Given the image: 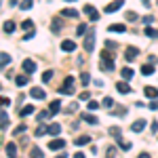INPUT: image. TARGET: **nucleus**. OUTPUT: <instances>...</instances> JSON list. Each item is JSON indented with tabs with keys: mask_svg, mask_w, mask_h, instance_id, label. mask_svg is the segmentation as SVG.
Masks as SVG:
<instances>
[{
	"mask_svg": "<svg viewBox=\"0 0 158 158\" xmlns=\"http://www.w3.org/2000/svg\"><path fill=\"white\" fill-rule=\"evenodd\" d=\"M99 68H101L103 72H112V70H114V57H112V53H108V51H103V53H101Z\"/></svg>",
	"mask_w": 158,
	"mask_h": 158,
	"instance_id": "f257e3e1",
	"label": "nucleus"
},
{
	"mask_svg": "<svg viewBox=\"0 0 158 158\" xmlns=\"http://www.w3.org/2000/svg\"><path fill=\"white\" fill-rule=\"evenodd\" d=\"M61 95H72L74 93V76H68L65 80H63V86L59 89Z\"/></svg>",
	"mask_w": 158,
	"mask_h": 158,
	"instance_id": "f03ea898",
	"label": "nucleus"
},
{
	"mask_svg": "<svg viewBox=\"0 0 158 158\" xmlns=\"http://www.w3.org/2000/svg\"><path fill=\"white\" fill-rule=\"evenodd\" d=\"M93 47H95V32L91 30V32L85 36V51L86 53H93Z\"/></svg>",
	"mask_w": 158,
	"mask_h": 158,
	"instance_id": "7ed1b4c3",
	"label": "nucleus"
},
{
	"mask_svg": "<svg viewBox=\"0 0 158 158\" xmlns=\"http://www.w3.org/2000/svg\"><path fill=\"white\" fill-rule=\"evenodd\" d=\"M21 70H23L27 76H30V74H34V72H36V63H34V59H23V63H21Z\"/></svg>",
	"mask_w": 158,
	"mask_h": 158,
	"instance_id": "20e7f679",
	"label": "nucleus"
},
{
	"mask_svg": "<svg viewBox=\"0 0 158 158\" xmlns=\"http://www.w3.org/2000/svg\"><path fill=\"white\" fill-rule=\"evenodd\" d=\"M137 55H139V49L137 47H127V51H124V59L127 61L137 59Z\"/></svg>",
	"mask_w": 158,
	"mask_h": 158,
	"instance_id": "39448f33",
	"label": "nucleus"
},
{
	"mask_svg": "<svg viewBox=\"0 0 158 158\" xmlns=\"http://www.w3.org/2000/svg\"><path fill=\"white\" fill-rule=\"evenodd\" d=\"M85 13L93 19V21H97V19H99V13H97V9H95L93 4H85Z\"/></svg>",
	"mask_w": 158,
	"mask_h": 158,
	"instance_id": "423d86ee",
	"label": "nucleus"
},
{
	"mask_svg": "<svg viewBox=\"0 0 158 158\" xmlns=\"http://www.w3.org/2000/svg\"><path fill=\"white\" fill-rule=\"evenodd\" d=\"M30 95H32L34 99H44V97H47L44 89H38V86H32V89H30Z\"/></svg>",
	"mask_w": 158,
	"mask_h": 158,
	"instance_id": "0eeeda50",
	"label": "nucleus"
},
{
	"mask_svg": "<svg viewBox=\"0 0 158 158\" xmlns=\"http://www.w3.org/2000/svg\"><path fill=\"white\" fill-rule=\"evenodd\" d=\"M80 118H82L85 122H89V124H99V118L95 116V114H91V112H85Z\"/></svg>",
	"mask_w": 158,
	"mask_h": 158,
	"instance_id": "6e6552de",
	"label": "nucleus"
},
{
	"mask_svg": "<svg viewBox=\"0 0 158 158\" xmlns=\"http://www.w3.org/2000/svg\"><path fill=\"white\" fill-rule=\"evenodd\" d=\"M143 129H146V120H143V118H139V120H135L133 124H131V131H133V133H139V131H143Z\"/></svg>",
	"mask_w": 158,
	"mask_h": 158,
	"instance_id": "1a4fd4ad",
	"label": "nucleus"
},
{
	"mask_svg": "<svg viewBox=\"0 0 158 158\" xmlns=\"http://www.w3.org/2000/svg\"><path fill=\"white\" fill-rule=\"evenodd\" d=\"M61 49L65 51V53H72V51H76V42L74 40H63L61 42Z\"/></svg>",
	"mask_w": 158,
	"mask_h": 158,
	"instance_id": "9d476101",
	"label": "nucleus"
},
{
	"mask_svg": "<svg viewBox=\"0 0 158 158\" xmlns=\"http://www.w3.org/2000/svg\"><path fill=\"white\" fill-rule=\"evenodd\" d=\"M116 89H118V93H122V95H129L131 93V86H129V82H124V80H120L116 85Z\"/></svg>",
	"mask_w": 158,
	"mask_h": 158,
	"instance_id": "9b49d317",
	"label": "nucleus"
},
{
	"mask_svg": "<svg viewBox=\"0 0 158 158\" xmlns=\"http://www.w3.org/2000/svg\"><path fill=\"white\" fill-rule=\"evenodd\" d=\"M143 93H146V97H150L152 101L158 97V89H156V86H146V89H143Z\"/></svg>",
	"mask_w": 158,
	"mask_h": 158,
	"instance_id": "f8f14e48",
	"label": "nucleus"
},
{
	"mask_svg": "<svg viewBox=\"0 0 158 158\" xmlns=\"http://www.w3.org/2000/svg\"><path fill=\"white\" fill-rule=\"evenodd\" d=\"M59 110H61V101H59V99H55V101H51V106H49V112H51V116H55V114H59Z\"/></svg>",
	"mask_w": 158,
	"mask_h": 158,
	"instance_id": "ddd939ff",
	"label": "nucleus"
},
{
	"mask_svg": "<svg viewBox=\"0 0 158 158\" xmlns=\"http://www.w3.org/2000/svg\"><path fill=\"white\" fill-rule=\"evenodd\" d=\"M118 9H122V0H116V2H112V4H108V6H106V13H116L118 11Z\"/></svg>",
	"mask_w": 158,
	"mask_h": 158,
	"instance_id": "4468645a",
	"label": "nucleus"
},
{
	"mask_svg": "<svg viewBox=\"0 0 158 158\" xmlns=\"http://www.w3.org/2000/svg\"><path fill=\"white\" fill-rule=\"evenodd\" d=\"M63 146H65V141H63V139H51V141H49L51 150H63Z\"/></svg>",
	"mask_w": 158,
	"mask_h": 158,
	"instance_id": "2eb2a0df",
	"label": "nucleus"
},
{
	"mask_svg": "<svg viewBox=\"0 0 158 158\" xmlns=\"http://www.w3.org/2000/svg\"><path fill=\"white\" fill-rule=\"evenodd\" d=\"M120 76H122V80H124V82H129V80L133 78V70L124 65V68H122V70H120Z\"/></svg>",
	"mask_w": 158,
	"mask_h": 158,
	"instance_id": "dca6fc26",
	"label": "nucleus"
},
{
	"mask_svg": "<svg viewBox=\"0 0 158 158\" xmlns=\"http://www.w3.org/2000/svg\"><path fill=\"white\" fill-rule=\"evenodd\" d=\"M4 152L9 154V158H15V152H17V146H15L13 141H9V143L4 146Z\"/></svg>",
	"mask_w": 158,
	"mask_h": 158,
	"instance_id": "f3484780",
	"label": "nucleus"
},
{
	"mask_svg": "<svg viewBox=\"0 0 158 158\" xmlns=\"http://www.w3.org/2000/svg\"><path fill=\"white\" fill-rule=\"evenodd\" d=\"M61 15H63V17H74V19H78V11H76V9H70V6H68V9H61Z\"/></svg>",
	"mask_w": 158,
	"mask_h": 158,
	"instance_id": "a211bd4d",
	"label": "nucleus"
},
{
	"mask_svg": "<svg viewBox=\"0 0 158 158\" xmlns=\"http://www.w3.org/2000/svg\"><path fill=\"white\" fill-rule=\"evenodd\" d=\"M74 143H76L78 148H80V146H86V143H91V137H89V135H82V137H76V139H74Z\"/></svg>",
	"mask_w": 158,
	"mask_h": 158,
	"instance_id": "6ab92c4d",
	"label": "nucleus"
},
{
	"mask_svg": "<svg viewBox=\"0 0 158 158\" xmlns=\"http://www.w3.org/2000/svg\"><path fill=\"white\" fill-rule=\"evenodd\" d=\"M0 127H2V131H4V129H6V124H9V114H6V110L2 108V112H0Z\"/></svg>",
	"mask_w": 158,
	"mask_h": 158,
	"instance_id": "aec40b11",
	"label": "nucleus"
},
{
	"mask_svg": "<svg viewBox=\"0 0 158 158\" xmlns=\"http://www.w3.org/2000/svg\"><path fill=\"white\" fill-rule=\"evenodd\" d=\"M108 32H120V34H122V32H127V25H122V23H112V25L108 27Z\"/></svg>",
	"mask_w": 158,
	"mask_h": 158,
	"instance_id": "412c9836",
	"label": "nucleus"
},
{
	"mask_svg": "<svg viewBox=\"0 0 158 158\" xmlns=\"http://www.w3.org/2000/svg\"><path fill=\"white\" fill-rule=\"evenodd\" d=\"M9 63H11V55L2 51V53H0V65H2V68H6Z\"/></svg>",
	"mask_w": 158,
	"mask_h": 158,
	"instance_id": "4be33fe9",
	"label": "nucleus"
},
{
	"mask_svg": "<svg viewBox=\"0 0 158 158\" xmlns=\"http://www.w3.org/2000/svg\"><path fill=\"white\" fill-rule=\"evenodd\" d=\"M44 133H49V127H44V124L40 122V124L36 127V131H34V135H36V137H42Z\"/></svg>",
	"mask_w": 158,
	"mask_h": 158,
	"instance_id": "5701e85b",
	"label": "nucleus"
},
{
	"mask_svg": "<svg viewBox=\"0 0 158 158\" xmlns=\"http://www.w3.org/2000/svg\"><path fill=\"white\" fill-rule=\"evenodd\" d=\"M2 30H4V34H13V32H15V23H13L11 19H9V21H4Z\"/></svg>",
	"mask_w": 158,
	"mask_h": 158,
	"instance_id": "b1692460",
	"label": "nucleus"
},
{
	"mask_svg": "<svg viewBox=\"0 0 158 158\" xmlns=\"http://www.w3.org/2000/svg\"><path fill=\"white\" fill-rule=\"evenodd\" d=\"M30 114H34V106H25V108L19 110V116L25 118V116H30Z\"/></svg>",
	"mask_w": 158,
	"mask_h": 158,
	"instance_id": "393cba45",
	"label": "nucleus"
},
{
	"mask_svg": "<svg viewBox=\"0 0 158 158\" xmlns=\"http://www.w3.org/2000/svg\"><path fill=\"white\" fill-rule=\"evenodd\" d=\"M15 85H17V86H25V85H27V74L17 76V78H15Z\"/></svg>",
	"mask_w": 158,
	"mask_h": 158,
	"instance_id": "a878e982",
	"label": "nucleus"
},
{
	"mask_svg": "<svg viewBox=\"0 0 158 158\" xmlns=\"http://www.w3.org/2000/svg\"><path fill=\"white\" fill-rule=\"evenodd\" d=\"M141 74H143V76H152V74H154V65H152V63L143 65V68H141Z\"/></svg>",
	"mask_w": 158,
	"mask_h": 158,
	"instance_id": "bb28decb",
	"label": "nucleus"
},
{
	"mask_svg": "<svg viewBox=\"0 0 158 158\" xmlns=\"http://www.w3.org/2000/svg\"><path fill=\"white\" fill-rule=\"evenodd\" d=\"M61 127L57 124V122H53V124H49V135H59Z\"/></svg>",
	"mask_w": 158,
	"mask_h": 158,
	"instance_id": "cd10ccee",
	"label": "nucleus"
},
{
	"mask_svg": "<svg viewBox=\"0 0 158 158\" xmlns=\"http://www.w3.org/2000/svg\"><path fill=\"white\" fill-rule=\"evenodd\" d=\"M80 82H82V86H89V82H91L89 72H82V74H80Z\"/></svg>",
	"mask_w": 158,
	"mask_h": 158,
	"instance_id": "c85d7f7f",
	"label": "nucleus"
},
{
	"mask_svg": "<svg viewBox=\"0 0 158 158\" xmlns=\"http://www.w3.org/2000/svg\"><path fill=\"white\" fill-rule=\"evenodd\" d=\"M51 30H53V34H59V30H61V21H59V19H53Z\"/></svg>",
	"mask_w": 158,
	"mask_h": 158,
	"instance_id": "c756f323",
	"label": "nucleus"
},
{
	"mask_svg": "<svg viewBox=\"0 0 158 158\" xmlns=\"http://www.w3.org/2000/svg\"><path fill=\"white\" fill-rule=\"evenodd\" d=\"M21 27H23V32H25V34H27V32H32V30H34V23H32L30 19H25V21H23V25H21Z\"/></svg>",
	"mask_w": 158,
	"mask_h": 158,
	"instance_id": "7c9ffc66",
	"label": "nucleus"
},
{
	"mask_svg": "<svg viewBox=\"0 0 158 158\" xmlns=\"http://www.w3.org/2000/svg\"><path fill=\"white\" fill-rule=\"evenodd\" d=\"M143 34L150 36V38H156L158 36V30H154V27H146V30H143Z\"/></svg>",
	"mask_w": 158,
	"mask_h": 158,
	"instance_id": "2f4dec72",
	"label": "nucleus"
},
{
	"mask_svg": "<svg viewBox=\"0 0 158 158\" xmlns=\"http://www.w3.org/2000/svg\"><path fill=\"white\" fill-rule=\"evenodd\" d=\"M101 106H106V108H108V110H112V108H114V106H116V101H114V99H112V97H106V99H103V103H101Z\"/></svg>",
	"mask_w": 158,
	"mask_h": 158,
	"instance_id": "473e14b6",
	"label": "nucleus"
},
{
	"mask_svg": "<svg viewBox=\"0 0 158 158\" xmlns=\"http://www.w3.org/2000/svg\"><path fill=\"white\" fill-rule=\"evenodd\" d=\"M110 135L116 137V139H120V127H110Z\"/></svg>",
	"mask_w": 158,
	"mask_h": 158,
	"instance_id": "72a5a7b5",
	"label": "nucleus"
},
{
	"mask_svg": "<svg viewBox=\"0 0 158 158\" xmlns=\"http://www.w3.org/2000/svg\"><path fill=\"white\" fill-rule=\"evenodd\" d=\"M99 106H101V103H97V101H95V99H91V101H89V103H86V108H89V112H95V110H97Z\"/></svg>",
	"mask_w": 158,
	"mask_h": 158,
	"instance_id": "f704fd0d",
	"label": "nucleus"
},
{
	"mask_svg": "<svg viewBox=\"0 0 158 158\" xmlns=\"http://www.w3.org/2000/svg\"><path fill=\"white\" fill-rule=\"evenodd\" d=\"M116 141H118L120 150H124V152H127V150H131V143H129V141H124V139H116Z\"/></svg>",
	"mask_w": 158,
	"mask_h": 158,
	"instance_id": "c9c22d12",
	"label": "nucleus"
},
{
	"mask_svg": "<svg viewBox=\"0 0 158 158\" xmlns=\"http://www.w3.org/2000/svg\"><path fill=\"white\" fill-rule=\"evenodd\" d=\"M49 116H51V112H49V110H42V112H38V120H40V122H42V120H47Z\"/></svg>",
	"mask_w": 158,
	"mask_h": 158,
	"instance_id": "e433bc0d",
	"label": "nucleus"
},
{
	"mask_svg": "<svg viewBox=\"0 0 158 158\" xmlns=\"http://www.w3.org/2000/svg\"><path fill=\"white\" fill-rule=\"evenodd\" d=\"M106 158H116V148L110 146L108 150H106Z\"/></svg>",
	"mask_w": 158,
	"mask_h": 158,
	"instance_id": "4c0bfd02",
	"label": "nucleus"
},
{
	"mask_svg": "<svg viewBox=\"0 0 158 158\" xmlns=\"http://www.w3.org/2000/svg\"><path fill=\"white\" fill-rule=\"evenodd\" d=\"M30 156H32V158H42L44 154L40 152V148H32V154H30Z\"/></svg>",
	"mask_w": 158,
	"mask_h": 158,
	"instance_id": "58836bf2",
	"label": "nucleus"
},
{
	"mask_svg": "<svg viewBox=\"0 0 158 158\" xmlns=\"http://www.w3.org/2000/svg\"><path fill=\"white\" fill-rule=\"evenodd\" d=\"M82 34H86V25L80 23L78 27H76V36H82Z\"/></svg>",
	"mask_w": 158,
	"mask_h": 158,
	"instance_id": "ea45409f",
	"label": "nucleus"
},
{
	"mask_svg": "<svg viewBox=\"0 0 158 158\" xmlns=\"http://www.w3.org/2000/svg\"><path fill=\"white\" fill-rule=\"evenodd\" d=\"M51 78H53V70H47V72L42 74V82H49Z\"/></svg>",
	"mask_w": 158,
	"mask_h": 158,
	"instance_id": "a19ab883",
	"label": "nucleus"
},
{
	"mask_svg": "<svg viewBox=\"0 0 158 158\" xmlns=\"http://www.w3.org/2000/svg\"><path fill=\"white\" fill-rule=\"evenodd\" d=\"M127 21H137V15H135L133 11H127V17H124Z\"/></svg>",
	"mask_w": 158,
	"mask_h": 158,
	"instance_id": "79ce46f5",
	"label": "nucleus"
},
{
	"mask_svg": "<svg viewBox=\"0 0 158 158\" xmlns=\"http://www.w3.org/2000/svg\"><path fill=\"white\" fill-rule=\"evenodd\" d=\"M25 131H27V129H25V124H19V127L13 131V135H21V133H25Z\"/></svg>",
	"mask_w": 158,
	"mask_h": 158,
	"instance_id": "37998d69",
	"label": "nucleus"
},
{
	"mask_svg": "<svg viewBox=\"0 0 158 158\" xmlns=\"http://www.w3.org/2000/svg\"><path fill=\"white\" fill-rule=\"evenodd\" d=\"M19 9H21V11H27V9H32V2H30V0H25V2H21V4H19Z\"/></svg>",
	"mask_w": 158,
	"mask_h": 158,
	"instance_id": "c03bdc74",
	"label": "nucleus"
},
{
	"mask_svg": "<svg viewBox=\"0 0 158 158\" xmlns=\"http://www.w3.org/2000/svg\"><path fill=\"white\" fill-rule=\"evenodd\" d=\"M152 21H154V17H152V15H146V17H143V23H146L148 27L152 25Z\"/></svg>",
	"mask_w": 158,
	"mask_h": 158,
	"instance_id": "a18cd8bd",
	"label": "nucleus"
},
{
	"mask_svg": "<svg viewBox=\"0 0 158 158\" xmlns=\"http://www.w3.org/2000/svg\"><path fill=\"white\" fill-rule=\"evenodd\" d=\"M116 47H118L116 42H112V40H106V51H108V49H116Z\"/></svg>",
	"mask_w": 158,
	"mask_h": 158,
	"instance_id": "49530a36",
	"label": "nucleus"
},
{
	"mask_svg": "<svg viewBox=\"0 0 158 158\" xmlns=\"http://www.w3.org/2000/svg\"><path fill=\"white\" fill-rule=\"evenodd\" d=\"M148 108H150V110H158V101H156V99H154V101H150V103H148Z\"/></svg>",
	"mask_w": 158,
	"mask_h": 158,
	"instance_id": "de8ad7c7",
	"label": "nucleus"
},
{
	"mask_svg": "<svg viewBox=\"0 0 158 158\" xmlns=\"http://www.w3.org/2000/svg\"><path fill=\"white\" fill-rule=\"evenodd\" d=\"M89 97H91V95H89V91H85V93H80V99H82V101H86ZM89 101H91V99H89Z\"/></svg>",
	"mask_w": 158,
	"mask_h": 158,
	"instance_id": "09e8293b",
	"label": "nucleus"
},
{
	"mask_svg": "<svg viewBox=\"0 0 158 158\" xmlns=\"http://www.w3.org/2000/svg\"><path fill=\"white\" fill-rule=\"evenodd\" d=\"M34 34H36V30H32V32H27V34H25V40H30V38H34Z\"/></svg>",
	"mask_w": 158,
	"mask_h": 158,
	"instance_id": "8fccbe9b",
	"label": "nucleus"
},
{
	"mask_svg": "<svg viewBox=\"0 0 158 158\" xmlns=\"http://www.w3.org/2000/svg\"><path fill=\"white\" fill-rule=\"evenodd\" d=\"M74 110H78V103H72V106H70V108L65 110V112H74Z\"/></svg>",
	"mask_w": 158,
	"mask_h": 158,
	"instance_id": "3c124183",
	"label": "nucleus"
},
{
	"mask_svg": "<svg viewBox=\"0 0 158 158\" xmlns=\"http://www.w3.org/2000/svg\"><path fill=\"white\" fill-rule=\"evenodd\" d=\"M74 158H85V154H82V152H76V154H74Z\"/></svg>",
	"mask_w": 158,
	"mask_h": 158,
	"instance_id": "603ef678",
	"label": "nucleus"
},
{
	"mask_svg": "<svg viewBox=\"0 0 158 158\" xmlns=\"http://www.w3.org/2000/svg\"><path fill=\"white\" fill-rule=\"evenodd\" d=\"M55 158H68V154H63V152H61V154H57Z\"/></svg>",
	"mask_w": 158,
	"mask_h": 158,
	"instance_id": "864d4df0",
	"label": "nucleus"
},
{
	"mask_svg": "<svg viewBox=\"0 0 158 158\" xmlns=\"http://www.w3.org/2000/svg\"><path fill=\"white\" fill-rule=\"evenodd\" d=\"M137 158H150V154H139Z\"/></svg>",
	"mask_w": 158,
	"mask_h": 158,
	"instance_id": "5fc2aeb1",
	"label": "nucleus"
}]
</instances>
